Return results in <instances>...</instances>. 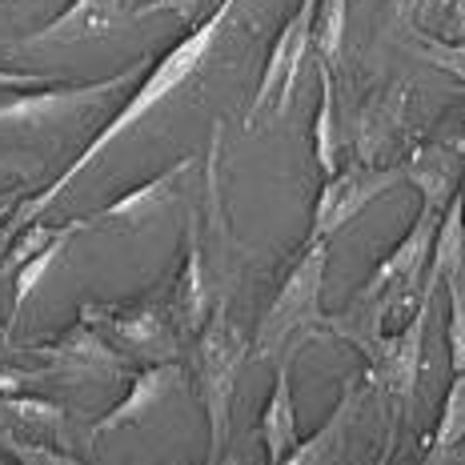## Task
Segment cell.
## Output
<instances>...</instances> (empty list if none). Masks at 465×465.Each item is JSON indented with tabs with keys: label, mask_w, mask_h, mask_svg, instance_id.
Here are the masks:
<instances>
[{
	"label": "cell",
	"mask_w": 465,
	"mask_h": 465,
	"mask_svg": "<svg viewBox=\"0 0 465 465\" xmlns=\"http://www.w3.org/2000/svg\"><path fill=\"white\" fill-rule=\"evenodd\" d=\"M237 5H241V0H221V5L213 8V16H205V21H201V25H193V33L185 36V41H177V45L169 48V53L161 56L157 64H153L149 73H144L141 89L133 93L129 101H124V109L116 113L113 121L104 124V129L96 133V137H93L89 144H84V153H81V157L69 161V169H64L61 177H53V181H48V185H45L41 193H36V197H28V201H21V205H16L13 221H8V225H5L8 237H16V232H21L25 225H33V221H41L45 213L56 205V197H61V193L69 189L73 181L81 177V173L89 169V164H93L96 157H101V153L109 149V144H113L116 137H121V133H129L133 124H141L144 116H149L153 109H157L161 101H169V96L177 93L181 84H185L189 76L201 69V64H205V56L213 53V45H217V36H221V25L229 21V13H232V8H237Z\"/></svg>",
	"instance_id": "1"
},
{
	"label": "cell",
	"mask_w": 465,
	"mask_h": 465,
	"mask_svg": "<svg viewBox=\"0 0 465 465\" xmlns=\"http://www.w3.org/2000/svg\"><path fill=\"white\" fill-rule=\"evenodd\" d=\"M329 265V241H305V253L281 281L273 305L261 317L257 337L249 341V357L265 361L277 353H293L313 337L329 333V313H322V285Z\"/></svg>",
	"instance_id": "2"
},
{
	"label": "cell",
	"mask_w": 465,
	"mask_h": 465,
	"mask_svg": "<svg viewBox=\"0 0 465 465\" xmlns=\"http://www.w3.org/2000/svg\"><path fill=\"white\" fill-rule=\"evenodd\" d=\"M249 357V341L241 337L237 325H229L225 297L209 313L205 329H201V349H197V397L201 410L209 418V461L225 453L229 441V418H232V393H237L241 365Z\"/></svg>",
	"instance_id": "3"
},
{
	"label": "cell",
	"mask_w": 465,
	"mask_h": 465,
	"mask_svg": "<svg viewBox=\"0 0 465 465\" xmlns=\"http://www.w3.org/2000/svg\"><path fill=\"white\" fill-rule=\"evenodd\" d=\"M81 322L93 325L116 349L141 353L144 361H173V353H177V325H173L169 305L161 297H144V302H133V305L84 302Z\"/></svg>",
	"instance_id": "4"
},
{
	"label": "cell",
	"mask_w": 465,
	"mask_h": 465,
	"mask_svg": "<svg viewBox=\"0 0 465 465\" xmlns=\"http://www.w3.org/2000/svg\"><path fill=\"white\" fill-rule=\"evenodd\" d=\"M313 21H317V0H302V8L281 28V36L273 41V53H269L265 69H261L253 104H249V113H245L249 129L261 121L265 109L277 116L289 113L293 93H297V76H302V64L309 56V48H313Z\"/></svg>",
	"instance_id": "5"
},
{
	"label": "cell",
	"mask_w": 465,
	"mask_h": 465,
	"mask_svg": "<svg viewBox=\"0 0 465 465\" xmlns=\"http://www.w3.org/2000/svg\"><path fill=\"white\" fill-rule=\"evenodd\" d=\"M144 69V61L129 64V69L104 76V81L89 84H41V89H25L8 101H0V124H53L64 116L89 113L93 104H104L116 89H124L129 81H137V73Z\"/></svg>",
	"instance_id": "6"
},
{
	"label": "cell",
	"mask_w": 465,
	"mask_h": 465,
	"mask_svg": "<svg viewBox=\"0 0 465 465\" xmlns=\"http://www.w3.org/2000/svg\"><path fill=\"white\" fill-rule=\"evenodd\" d=\"M401 181H405L401 164H397V169H373V164H365V161H353V164H345V169H337L333 177H325L322 193H317L309 241H329L333 232H341L370 201H377L385 189L401 185Z\"/></svg>",
	"instance_id": "7"
},
{
	"label": "cell",
	"mask_w": 465,
	"mask_h": 465,
	"mask_svg": "<svg viewBox=\"0 0 465 465\" xmlns=\"http://www.w3.org/2000/svg\"><path fill=\"white\" fill-rule=\"evenodd\" d=\"M438 225H441V213L421 205V213H418V221L410 225V232H405L390 253L377 261L373 277L357 289L353 302H373L377 293H390V289L397 297H418L421 302L418 281H421V269L430 265V249H433V237H438Z\"/></svg>",
	"instance_id": "8"
},
{
	"label": "cell",
	"mask_w": 465,
	"mask_h": 465,
	"mask_svg": "<svg viewBox=\"0 0 465 465\" xmlns=\"http://www.w3.org/2000/svg\"><path fill=\"white\" fill-rule=\"evenodd\" d=\"M33 357H41V373L53 377H113L124 370V353L109 345L93 325L76 322L56 341L33 345Z\"/></svg>",
	"instance_id": "9"
},
{
	"label": "cell",
	"mask_w": 465,
	"mask_h": 465,
	"mask_svg": "<svg viewBox=\"0 0 465 465\" xmlns=\"http://www.w3.org/2000/svg\"><path fill=\"white\" fill-rule=\"evenodd\" d=\"M425 322H430V305L413 309L410 325L401 329V333H385L381 341H377L370 353V365H373V377L385 385L390 393L397 397H413L418 390V377H421V341H425Z\"/></svg>",
	"instance_id": "10"
},
{
	"label": "cell",
	"mask_w": 465,
	"mask_h": 465,
	"mask_svg": "<svg viewBox=\"0 0 465 465\" xmlns=\"http://www.w3.org/2000/svg\"><path fill=\"white\" fill-rule=\"evenodd\" d=\"M177 385H181V365L177 361H153L149 370H141L137 377H133L129 393H124L104 418H96V425L89 430V441H101L104 433H116V430H124V425H137L144 413H149L153 405H161L164 393L177 390Z\"/></svg>",
	"instance_id": "11"
},
{
	"label": "cell",
	"mask_w": 465,
	"mask_h": 465,
	"mask_svg": "<svg viewBox=\"0 0 465 465\" xmlns=\"http://www.w3.org/2000/svg\"><path fill=\"white\" fill-rule=\"evenodd\" d=\"M169 297V317L177 333H201L209 313V273H205V249H201L197 217L189 221V245H185V265H181L177 281H173Z\"/></svg>",
	"instance_id": "12"
},
{
	"label": "cell",
	"mask_w": 465,
	"mask_h": 465,
	"mask_svg": "<svg viewBox=\"0 0 465 465\" xmlns=\"http://www.w3.org/2000/svg\"><path fill=\"white\" fill-rule=\"evenodd\" d=\"M121 5H124V0H69V5H64L45 28L28 33L21 41V48H28V45H53V41H64V45H69V41H96V36H104L116 25Z\"/></svg>",
	"instance_id": "13"
},
{
	"label": "cell",
	"mask_w": 465,
	"mask_h": 465,
	"mask_svg": "<svg viewBox=\"0 0 465 465\" xmlns=\"http://www.w3.org/2000/svg\"><path fill=\"white\" fill-rule=\"evenodd\" d=\"M401 169H405V181L418 185L425 205L445 213V205L458 193V153L450 144H418Z\"/></svg>",
	"instance_id": "14"
},
{
	"label": "cell",
	"mask_w": 465,
	"mask_h": 465,
	"mask_svg": "<svg viewBox=\"0 0 465 465\" xmlns=\"http://www.w3.org/2000/svg\"><path fill=\"white\" fill-rule=\"evenodd\" d=\"M461 261H465L461 193H453V201L441 213V225H438V237H433V249H430V277H425V289H421V305L433 302V293H438L445 281L461 277Z\"/></svg>",
	"instance_id": "15"
},
{
	"label": "cell",
	"mask_w": 465,
	"mask_h": 465,
	"mask_svg": "<svg viewBox=\"0 0 465 465\" xmlns=\"http://www.w3.org/2000/svg\"><path fill=\"white\" fill-rule=\"evenodd\" d=\"M261 441H265L269 465H281L285 453L297 445V410H293V390H289V361L277 365L273 393H269L265 410H261Z\"/></svg>",
	"instance_id": "16"
},
{
	"label": "cell",
	"mask_w": 465,
	"mask_h": 465,
	"mask_svg": "<svg viewBox=\"0 0 465 465\" xmlns=\"http://www.w3.org/2000/svg\"><path fill=\"white\" fill-rule=\"evenodd\" d=\"M193 161H197V157H193V153H189V157L173 161L164 173H157V177H153V181H144L141 189H129V193H124V197H116L113 205H104L101 213H96V217H93V225H96V221H133V225H137V221H144V217H149V213H157V209L164 205V201H169V193L177 189V181H181V177H185V173L193 169Z\"/></svg>",
	"instance_id": "17"
},
{
	"label": "cell",
	"mask_w": 465,
	"mask_h": 465,
	"mask_svg": "<svg viewBox=\"0 0 465 465\" xmlns=\"http://www.w3.org/2000/svg\"><path fill=\"white\" fill-rule=\"evenodd\" d=\"M84 229H93V217L64 221V225L56 229V237L48 241V245L41 249V253H36V257H28L25 265L13 273V325L21 322V313H25L28 297H33V289H36V285H41V281L48 277V269H53L56 261L64 257V249H69V241L76 237V232H84Z\"/></svg>",
	"instance_id": "18"
},
{
	"label": "cell",
	"mask_w": 465,
	"mask_h": 465,
	"mask_svg": "<svg viewBox=\"0 0 465 465\" xmlns=\"http://www.w3.org/2000/svg\"><path fill=\"white\" fill-rule=\"evenodd\" d=\"M349 413H353V390L345 385V397L337 401V410L329 413V421L313 433V438H305L302 445H293V450L285 453V461H281V465H333L337 450H341V438H345Z\"/></svg>",
	"instance_id": "19"
},
{
	"label": "cell",
	"mask_w": 465,
	"mask_h": 465,
	"mask_svg": "<svg viewBox=\"0 0 465 465\" xmlns=\"http://www.w3.org/2000/svg\"><path fill=\"white\" fill-rule=\"evenodd\" d=\"M322 101H317V121H313V157L322 164L325 177H333L341 164H337V116H333V73H329V64H322Z\"/></svg>",
	"instance_id": "20"
},
{
	"label": "cell",
	"mask_w": 465,
	"mask_h": 465,
	"mask_svg": "<svg viewBox=\"0 0 465 465\" xmlns=\"http://www.w3.org/2000/svg\"><path fill=\"white\" fill-rule=\"evenodd\" d=\"M401 96H405V89H397V93L385 96V101H373L370 109L357 116V121H361V133H357V153L365 157V164H370V157L381 149V141L393 133V124L401 121Z\"/></svg>",
	"instance_id": "21"
},
{
	"label": "cell",
	"mask_w": 465,
	"mask_h": 465,
	"mask_svg": "<svg viewBox=\"0 0 465 465\" xmlns=\"http://www.w3.org/2000/svg\"><path fill=\"white\" fill-rule=\"evenodd\" d=\"M345 5L349 0H317V21H313V48L322 64H337L345 36Z\"/></svg>",
	"instance_id": "22"
},
{
	"label": "cell",
	"mask_w": 465,
	"mask_h": 465,
	"mask_svg": "<svg viewBox=\"0 0 465 465\" xmlns=\"http://www.w3.org/2000/svg\"><path fill=\"white\" fill-rule=\"evenodd\" d=\"M465 438V373H453V385L445 390L441 401V418H438V433H433V450L445 453Z\"/></svg>",
	"instance_id": "23"
},
{
	"label": "cell",
	"mask_w": 465,
	"mask_h": 465,
	"mask_svg": "<svg viewBox=\"0 0 465 465\" xmlns=\"http://www.w3.org/2000/svg\"><path fill=\"white\" fill-rule=\"evenodd\" d=\"M0 413L13 418L16 425H45V430H61L64 425V410L56 401L45 397H28V393H8L0 397Z\"/></svg>",
	"instance_id": "24"
},
{
	"label": "cell",
	"mask_w": 465,
	"mask_h": 465,
	"mask_svg": "<svg viewBox=\"0 0 465 465\" xmlns=\"http://www.w3.org/2000/svg\"><path fill=\"white\" fill-rule=\"evenodd\" d=\"M410 48H413L418 56H425L430 64H438L441 73H450L458 84H465V45L433 41V36H413Z\"/></svg>",
	"instance_id": "25"
},
{
	"label": "cell",
	"mask_w": 465,
	"mask_h": 465,
	"mask_svg": "<svg viewBox=\"0 0 465 465\" xmlns=\"http://www.w3.org/2000/svg\"><path fill=\"white\" fill-rule=\"evenodd\" d=\"M56 229H61V225H56ZM56 229H53V225H45V221H33V225H25L21 232H16L13 245H8V257H5V269H8V273H16V269H21L28 257L41 253L48 241L56 237Z\"/></svg>",
	"instance_id": "26"
},
{
	"label": "cell",
	"mask_w": 465,
	"mask_h": 465,
	"mask_svg": "<svg viewBox=\"0 0 465 465\" xmlns=\"http://www.w3.org/2000/svg\"><path fill=\"white\" fill-rule=\"evenodd\" d=\"M450 289V357H453V373H465V281L453 277L445 281Z\"/></svg>",
	"instance_id": "27"
},
{
	"label": "cell",
	"mask_w": 465,
	"mask_h": 465,
	"mask_svg": "<svg viewBox=\"0 0 465 465\" xmlns=\"http://www.w3.org/2000/svg\"><path fill=\"white\" fill-rule=\"evenodd\" d=\"M5 445L21 458V465H84V461L64 458V453L48 450V445H36V441H25V438H5Z\"/></svg>",
	"instance_id": "28"
},
{
	"label": "cell",
	"mask_w": 465,
	"mask_h": 465,
	"mask_svg": "<svg viewBox=\"0 0 465 465\" xmlns=\"http://www.w3.org/2000/svg\"><path fill=\"white\" fill-rule=\"evenodd\" d=\"M157 13H173L181 21H193L201 13V0H144L141 8H133V21H149Z\"/></svg>",
	"instance_id": "29"
},
{
	"label": "cell",
	"mask_w": 465,
	"mask_h": 465,
	"mask_svg": "<svg viewBox=\"0 0 465 465\" xmlns=\"http://www.w3.org/2000/svg\"><path fill=\"white\" fill-rule=\"evenodd\" d=\"M41 84H53L48 73H13L0 69V89H41Z\"/></svg>",
	"instance_id": "30"
},
{
	"label": "cell",
	"mask_w": 465,
	"mask_h": 465,
	"mask_svg": "<svg viewBox=\"0 0 465 465\" xmlns=\"http://www.w3.org/2000/svg\"><path fill=\"white\" fill-rule=\"evenodd\" d=\"M433 5H441V0H390V13H393L405 28H410L413 16L425 13V8H433Z\"/></svg>",
	"instance_id": "31"
},
{
	"label": "cell",
	"mask_w": 465,
	"mask_h": 465,
	"mask_svg": "<svg viewBox=\"0 0 465 465\" xmlns=\"http://www.w3.org/2000/svg\"><path fill=\"white\" fill-rule=\"evenodd\" d=\"M28 381V373L25 370H13V365H0V397H8V393H21V385Z\"/></svg>",
	"instance_id": "32"
},
{
	"label": "cell",
	"mask_w": 465,
	"mask_h": 465,
	"mask_svg": "<svg viewBox=\"0 0 465 465\" xmlns=\"http://www.w3.org/2000/svg\"><path fill=\"white\" fill-rule=\"evenodd\" d=\"M36 169L33 157H21V153H0V173H28Z\"/></svg>",
	"instance_id": "33"
},
{
	"label": "cell",
	"mask_w": 465,
	"mask_h": 465,
	"mask_svg": "<svg viewBox=\"0 0 465 465\" xmlns=\"http://www.w3.org/2000/svg\"><path fill=\"white\" fill-rule=\"evenodd\" d=\"M25 201V189H8V193H0V229L8 225V213H16V205Z\"/></svg>",
	"instance_id": "34"
},
{
	"label": "cell",
	"mask_w": 465,
	"mask_h": 465,
	"mask_svg": "<svg viewBox=\"0 0 465 465\" xmlns=\"http://www.w3.org/2000/svg\"><path fill=\"white\" fill-rule=\"evenodd\" d=\"M8 245H13V237H8L5 229H0V285H5V277H8V269H5V257H8Z\"/></svg>",
	"instance_id": "35"
},
{
	"label": "cell",
	"mask_w": 465,
	"mask_h": 465,
	"mask_svg": "<svg viewBox=\"0 0 465 465\" xmlns=\"http://www.w3.org/2000/svg\"><path fill=\"white\" fill-rule=\"evenodd\" d=\"M450 149L458 153V157H465V124H461V133H458V137H453V144H450Z\"/></svg>",
	"instance_id": "36"
},
{
	"label": "cell",
	"mask_w": 465,
	"mask_h": 465,
	"mask_svg": "<svg viewBox=\"0 0 465 465\" xmlns=\"http://www.w3.org/2000/svg\"><path fill=\"white\" fill-rule=\"evenodd\" d=\"M461 225H465V189H461Z\"/></svg>",
	"instance_id": "37"
}]
</instances>
